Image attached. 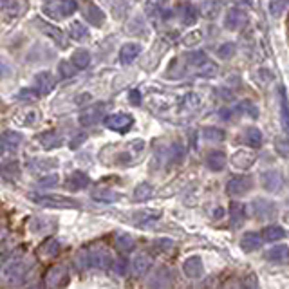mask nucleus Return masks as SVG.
I'll use <instances>...</instances> for the list:
<instances>
[{
  "instance_id": "6e6552de",
  "label": "nucleus",
  "mask_w": 289,
  "mask_h": 289,
  "mask_svg": "<svg viewBox=\"0 0 289 289\" xmlns=\"http://www.w3.org/2000/svg\"><path fill=\"white\" fill-rule=\"evenodd\" d=\"M262 187L266 188L271 194H278V192L284 190V177H282L280 172L277 170H266L262 172Z\"/></svg>"
},
{
  "instance_id": "aec40b11",
  "label": "nucleus",
  "mask_w": 289,
  "mask_h": 289,
  "mask_svg": "<svg viewBox=\"0 0 289 289\" xmlns=\"http://www.w3.org/2000/svg\"><path fill=\"white\" fill-rule=\"evenodd\" d=\"M36 25L40 28V31L44 33V35H47V36H51L55 42H58L62 47H65V36H64V33H62V29H58L56 25H52V24H49V22H42V20H36Z\"/></svg>"
},
{
  "instance_id": "bf43d9fd",
  "label": "nucleus",
  "mask_w": 289,
  "mask_h": 289,
  "mask_svg": "<svg viewBox=\"0 0 289 289\" xmlns=\"http://www.w3.org/2000/svg\"><path fill=\"white\" fill-rule=\"evenodd\" d=\"M6 148H8V147H6V141H4V138H0V155L4 154V152H6Z\"/></svg>"
},
{
  "instance_id": "4be33fe9",
  "label": "nucleus",
  "mask_w": 289,
  "mask_h": 289,
  "mask_svg": "<svg viewBox=\"0 0 289 289\" xmlns=\"http://www.w3.org/2000/svg\"><path fill=\"white\" fill-rule=\"evenodd\" d=\"M262 237L260 233H255V231H248V233H244V237L241 239V248L244 251H248V253H251V251H257L260 250L262 246Z\"/></svg>"
},
{
  "instance_id": "5701e85b",
  "label": "nucleus",
  "mask_w": 289,
  "mask_h": 289,
  "mask_svg": "<svg viewBox=\"0 0 289 289\" xmlns=\"http://www.w3.org/2000/svg\"><path fill=\"white\" fill-rule=\"evenodd\" d=\"M266 258L275 264H285L287 262V246L285 244H275L273 248L266 251Z\"/></svg>"
},
{
  "instance_id": "423d86ee",
  "label": "nucleus",
  "mask_w": 289,
  "mask_h": 289,
  "mask_svg": "<svg viewBox=\"0 0 289 289\" xmlns=\"http://www.w3.org/2000/svg\"><path fill=\"white\" fill-rule=\"evenodd\" d=\"M172 273L168 268L161 266L147 278V289H170Z\"/></svg>"
},
{
  "instance_id": "7c9ffc66",
  "label": "nucleus",
  "mask_w": 289,
  "mask_h": 289,
  "mask_svg": "<svg viewBox=\"0 0 289 289\" xmlns=\"http://www.w3.org/2000/svg\"><path fill=\"white\" fill-rule=\"evenodd\" d=\"M152 194H154V188H152L148 182H141V185H138V187L134 188L132 199H134L136 202H145L152 197Z\"/></svg>"
},
{
  "instance_id": "39448f33",
  "label": "nucleus",
  "mask_w": 289,
  "mask_h": 289,
  "mask_svg": "<svg viewBox=\"0 0 289 289\" xmlns=\"http://www.w3.org/2000/svg\"><path fill=\"white\" fill-rule=\"evenodd\" d=\"M251 188H253V177H250V175H235L226 182V192L231 197H241Z\"/></svg>"
},
{
  "instance_id": "0eeeda50",
  "label": "nucleus",
  "mask_w": 289,
  "mask_h": 289,
  "mask_svg": "<svg viewBox=\"0 0 289 289\" xmlns=\"http://www.w3.org/2000/svg\"><path fill=\"white\" fill-rule=\"evenodd\" d=\"M103 123H105V127L114 132H127L134 125V118L125 114V112H118V114L107 116V118L103 119Z\"/></svg>"
},
{
  "instance_id": "052dcab7",
  "label": "nucleus",
  "mask_w": 289,
  "mask_h": 289,
  "mask_svg": "<svg viewBox=\"0 0 289 289\" xmlns=\"http://www.w3.org/2000/svg\"><path fill=\"white\" fill-rule=\"evenodd\" d=\"M0 244H2V230H0Z\"/></svg>"
},
{
  "instance_id": "a878e982",
  "label": "nucleus",
  "mask_w": 289,
  "mask_h": 289,
  "mask_svg": "<svg viewBox=\"0 0 289 289\" xmlns=\"http://www.w3.org/2000/svg\"><path fill=\"white\" fill-rule=\"evenodd\" d=\"M262 241H268V242H277V241H282L285 237V230L282 226L278 224H271V226H266L264 230L260 233Z\"/></svg>"
},
{
  "instance_id": "603ef678",
  "label": "nucleus",
  "mask_w": 289,
  "mask_h": 289,
  "mask_svg": "<svg viewBox=\"0 0 289 289\" xmlns=\"http://www.w3.org/2000/svg\"><path fill=\"white\" fill-rule=\"evenodd\" d=\"M127 260L125 258H116V260H112V268H114L116 273L119 275H125V271H127Z\"/></svg>"
},
{
  "instance_id": "c9c22d12",
  "label": "nucleus",
  "mask_w": 289,
  "mask_h": 289,
  "mask_svg": "<svg viewBox=\"0 0 289 289\" xmlns=\"http://www.w3.org/2000/svg\"><path fill=\"white\" fill-rule=\"evenodd\" d=\"M221 11V4L217 0H204L201 6V15L206 16V18H214L217 16V13Z\"/></svg>"
},
{
  "instance_id": "5fc2aeb1",
  "label": "nucleus",
  "mask_w": 289,
  "mask_h": 289,
  "mask_svg": "<svg viewBox=\"0 0 289 289\" xmlns=\"http://www.w3.org/2000/svg\"><path fill=\"white\" fill-rule=\"evenodd\" d=\"M154 246H155V248H161L159 251H170L174 244H172L170 241H167V239H159V241L154 242Z\"/></svg>"
},
{
  "instance_id": "2eb2a0df",
  "label": "nucleus",
  "mask_w": 289,
  "mask_h": 289,
  "mask_svg": "<svg viewBox=\"0 0 289 289\" xmlns=\"http://www.w3.org/2000/svg\"><path fill=\"white\" fill-rule=\"evenodd\" d=\"M182 271L188 278H199L204 271V266H202V258L197 255H192V257L185 258L182 262Z\"/></svg>"
},
{
  "instance_id": "f3484780",
  "label": "nucleus",
  "mask_w": 289,
  "mask_h": 289,
  "mask_svg": "<svg viewBox=\"0 0 289 289\" xmlns=\"http://www.w3.org/2000/svg\"><path fill=\"white\" fill-rule=\"evenodd\" d=\"M0 9L9 16H20L28 11V0H0Z\"/></svg>"
},
{
  "instance_id": "1a4fd4ad",
  "label": "nucleus",
  "mask_w": 289,
  "mask_h": 289,
  "mask_svg": "<svg viewBox=\"0 0 289 289\" xmlns=\"http://www.w3.org/2000/svg\"><path fill=\"white\" fill-rule=\"evenodd\" d=\"M246 24H248V15H246V11H242V9L231 8L230 11L226 13V16H224L226 29H230V31H239V29H242Z\"/></svg>"
},
{
  "instance_id": "e433bc0d",
  "label": "nucleus",
  "mask_w": 289,
  "mask_h": 289,
  "mask_svg": "<svg viewBox=\"0 0 289 289\" xmlns=\"http://www.w3.org/2000/svg\"><path fill=\"white\" fill-rule=\"evenodd\" d=\"M74 264L78 270H91L92 262H91V253H89L87 248H84V250H80L78 253H76Z\"/></svg>"
},
{
  "instance_id": "72a5a7b5",
  "label": "nucleus",
  "mask_w": 289,
  "mask_h": 289,
  "mask_svg": "<svg viewBox=\"0 0 289 289\" xmlns=\"http://www.w3.org/2000/svg\"><path fill=\"white\" fill-rule=\"evenodd\" d=\"M197 9H195L194 4H185L181 8V22L185 25H194L195 20H197Z\"/></svg>"
},
{
  "instance_id": "4468645a",
  "label": "nucleus",
  "mask_w": 289,
  "mask_h": 289,
  "mask_svg": "<svg viewBox=\"0 0 289 289\" xmlns=\"http://www.w3.org/2000/svg\"><path fill=\"white\" fill-rule=\"evenodd\" d=\"M56 85V78L49 71H42L35 76V89L36 94H49Z\"/></svg>"
},
{
  "instance_id": "a19ab883",
  "label": "nucleus",
  "mask_w": 289,
  "mask_h": 289,
  "mask_svg": "<svg viewBox=\"0 0 289 289\" xmlns=\"http://www.w3.org/2000/svg\"><path fill=\"white\" fill-rule=\"evenodd\" d=\"M69 36H71L72 40H84L85 36H87V28H85L82 22H72V24L69 25Z\"/></svg>"
},
{
  "instance_id": "f257e3e1",
  "label": "nucleus",
  "mask_w": 289,
  "mask_h": 289,
  "mask_svg": "<svg viewBox=\"0 0 289 289\" xmlns=\"http://www.w3.org/2000/svg\"><path fill=\"white\" fill-rule=\"evenodd\" d=\"M29 270L31 260L24 253H13L0 266V280L9 287H18L25 282Z\"/></svg>"
},
{
  "instance_id": "6e6d98bb",
  "label": "nucleus",
  "mask_w": 289,
  "mask_h": 289,
  "mask_svg": "<svg viewBox=\"0 0 289 289\" xmlns=\"http://www.w3.org/2000/svg\"><path fill=\"white\" fill-rule=\"evenodd\" d=\"M275 147H277V150L280 155H284V157L287 155V143H285V139H277Z\"/></svg>"
},
{
  "instance_id": "f8f14e48",
  "label": "nucleus",
  "mask_w": 289,
  "mask_h": 289,
  "mask_svg": "<svg viewBox=\"0 0 289 289\" xmlns=\"http://www.w3.org/2000/svg\"><path fill=\"white\" fill-rule=\"evenodd\" d=\"M161 219V212L157 210H139L132 215V221L139 228H150V226L157 224V221Z\"/></svg>"
},
{
  "instance_id": "cd10ccee",
  "label": "nucleus",
  "mask_w": 289,
  "mask_h": 289,
  "mask_svg": "<svg viewBox=\"0 0 289 289\" xmlns=\"http://www.w3.org/2000/svg\"><path fill=\"white\" fill-rule=\"evenodd\" d=\"M71 64L74 69H87L91 65V52L85 51V49H78V51L72 52Z\"/></svg>"
},
{
  "instance_id": "13d9d810",
  "label": "nucleus",
  "mask_w": 289,
  "mask_h": 289,
  "mask_svg": "<svg viewBox=\"0 0 289 289\" xmlns=\"http://www.w3.org/2000/svg\"><path fill=\"white\" fill-rule=\"evenodd\" d=\"M18 98H25V99H33V98H36V92H33V91H29V89H24V91L20 92L18 94Z\"/></svg>"
},
{
  "instance_id": "b1692460",
  "label": "nucleus",
  "mask_w": 289,
  "mask_h": 289,
  "mask_svg": "<svg viewBox=\"0 0 289 289\" xmlns=\"http://www.w3.org/2000/svg\"><path fill=\"white\" fill-rule=\"evenodd\" d=\"M65 185H67V188L72 192L84 190V188H87V185H89V175L85 174V172H72V174L69 175Z\"/></svg>"
},
{
  "instance_id": "2f4dec72",
  "label": "nucleus",
  "mask_w": 289,
  "mask_h": 289,
  "mask_svg": "<svg viewBox=\"0 0 289 289\" xmlns=\"http://www.w3.org/2000/svg\"><path fill=\"white\" fill-rule=\"evenodd\" d=\"M92 199L98 202H116L119 199V195L116 192L109 190V188H98V190L92 192Z\"/></svg>"
},
{
  "instance_id": "c03bdc74",
  "label": "nucleus",
  "mask_w": 289,
  "mask_h": 289,
  "mask_svg": "<svg viewBox=\"0 0 289 289\" xmlns=\"http://www.w3.org/2000/svg\"><path fill=\"white\" fill-rule=\"evenodd\" d=\"M60 177L58 174H49V175H44V177L38 179V187L40 188H51L55 187V185H58Z\"/></svg>"
},
{
  "instance_id": "7ed1b4c3",
  "label": "nucleus",
  "mask_w": 289,
  "mask_h": 289,
  "mask_svg": "<svg viewBox=\"0 0 289 289\" xmlns=\"http://www.w3.org/2000/svg\"><path fill=\"white\" fill-rule=\"evenodd\" d=\"M33 201L47 208H80V202L65 195H35Z\"/></svg>"
},
{
  "instance_id": "9d476101",
  "label": "nucleus",
  "mask_w": 289,
  "mask_h": 289,
  "mask_svg": "<svg viewBox=\"0 0 289 289\" xmlns=\"http://www.w3.org/2000/svg\"><path fill=\"white\" fill-rule=\"evenodd\" d=\"M128 266H130L132 273H134L136 277H145L152 268V257L148 253H145V251H139V253H136L134 257H132Z\"/></svg>"
},
{
  "instance_id": "4d7b16f0",
  "label": "nucleus",
  "mask_w": 289,
  "mask_h": 289,
  "mask_svg": "<svg viewBox=\"0 0 289 289\" xmlns=\"http://www.w3.org/2000/svg\"><path fill=\"white\" fill-rule=\"evenodd\" d=\"M87 139V134H80V136H76L74 139H71V148H78L82 143Z\"/></svg>"
},
{
  "instance_id": "f704fd0d",
  "label": "nucleus",
  "mask_w": 289,
  "mask_h": 289,
  "mask_svg": "<svg viewBox=\"0 0 289 289\" xmlns=\"http://www.w3.org/2000/svg\"><path fill=\"white\" fill-rule=\"evenodd\" d=\"M201 136L202 139H206V141H224L226 138V132L222 130V128H217V127H204L201 130Z\"/></svg>"
},
{
  "instance_id": "20e7f679",
  "label": "nucleus",
  "mask_w": 289,
  "mask_h": 289,
  "mask_svg": "<svg viewBox=\"0 0 289 289\" xmlns=\"http://www.w3.org/2000/svg\"><path fill=\"white\" fill-rule=\"evenodd\" d=\"M69 282V268L64 264L52 266L45 275V284L49 289H62Z\"/></svg>"
},
{
  "instance_id": "37998d69",
  "label": "nucleus",
  "mask_w": 289,
  "mask_h": 289,
  "mask_svg": "<svg viewBox=\"0 0 289 289\" xmlns=\"http://www.w3.org/2000/svg\"><path fill=\"white\" fill-rule=\"evenodd\" d=\"M285 8H287V0H271L270 2V13L275 18L284 15Z\"/></svg>"
},
{
  "instance_id": "09e8293b",
  "label": "nucleus",
  "mask_w": 289,
  "mask_h": 289,
  "mask_svg": "<svg viewBox=\"0 0 289 289\" xmlns=\"http://www.w3.org/2000/svg\"><path fill=\"white\" fill-rule=\"evenodd\" d=\"M239 109H241L242 112H246V114H250L251 118H257V107H255L251 101H242L241 105H239Z\"/></svg>"
},
{
  "instance_id": "a211bd4d",
  "label": "nucleus",
  "mask_w": 289,
  "mask_h": 289,
  "mask_svg": "<svg viewBox=\"0 0 289 289\" xmlns=\"http://www.w3.org/2000/svg\"><path fill=\"white\" fill-rule=\"evenodd\" d=\"M38 141L40 145L45 148V150H55V148L62 147V143H64V138L55 130H47V132H42L38 134Z\"/></svg>"
},
{
  "instance_id": "ea45409f",
  "label": "nucleus",
  "mask_w": 289,
  "mask_h": 289,
  "mask_svg": "<svg viewBox=\"0 0 289 289\" xmlns=\"http://www.w3.org/2000/svg\"><path fill=\"white\" fill-rule=\"evenodd\" d=\"M208 62H210V60H208V56H206L204 51H194L188 55V64L194 65V67H197V69H201L202 65H206Z\"/></svg>"
},
{
  "instance_id": "f03ea898",
  "label": "nucleus",
  "mask_w": 289,
  "mask_h": 289,
  "mask_svg": "<svg viewBox=\"0 0 289 289\" xmlns=\"http://www.w3.org/2000/svg\"><path fill=\"white\" fill-rule=\"evenodd\" d=\"M78 9V0H55L44 8L45 15L52 18H67Z\"/></svg>"
},
{
  "instance_id": "864d4df0",
  "label": "nucleus",
  "mask_w": 289,
  "mask_h": 289,
  "mask_svg": "<svg viewBox=\"0 0 289 289\" xmlns=\"http://www.w3.org/2000/svg\"><path fill=\"white\" fill-rule=\"evenodd\" d=\"M128 101L132 103V105H141V92L138 91V89H132L130 92H128Z\"/></svg>"
},
{
  "instance_id": "c756f323",
  "label": "nucleus",
  "mask_w": 289,
  "mask_h": 289,
  "mask_svg": "<svg viewBox=\"0 0 289 289\" xmlns=\"http://www.w3.org/2000/svg\"><path fill=\"white\" fill-rule=\"evenodd\" d=\"M116 246H118V250H121L123 253H128V251H134L136 248V241L132 235L128 233H118L114 239Z\"/></svg>"
},
{
  "instance_id": "8fccbe9b",
  "label": "nucleus",
  "mask_w": 289,
  "mask_h": 289,
  "mask_svg": "<svg viewBox=\"0 0 289 289\" xmlns=\"http://www.w3.org/2000/svg\"><path fill=\"white\" fill-rule=\"evenodd\" d=\"M182 154H185V150H182V147L179 145V143H174L170 148V159L172 161H181L182 159Z\"/></svg>"
},
{
  "instance_id": "49530a36",
  "label": "nucleus",
  "mask_w": 289,
  "mask_h": 289,
  "mask_svg": "<svg viewBox=\"0 0 289 289\" xmlns=\"http://www.w3.org/2000/svg\"><path fill=\"white\" fill-rule=\"evenodd\" d=\"M4 141H6V147H13V148H16L18 147V143L22 141V136L18 134V132H6V136H4Z\"/></svg>"
},
{
  "instance_id": "6ab92c4d",
  "label": "nucleus",
  "mask_w": 289,
  "mask_h": 289,
  "mask_svg": "<svg viewBox=\"0 0 289 289\" xmlns=\"http://www.w3.org/2000/svg\"><path fill=\"white\" fill-rule=\"evenodd\" d=\"M139 55H141V45L136 44V42H128V44L123 45L121 51H119V62H121L123 65H128L132 64Z\"/></svg>"
},
{
  "instance_id": "58836bf2",
  "label": "nucleus",
  "mask_w": 289,
  "mask_h": 289,
  "mask_svg": "<svg viewBox=\"0 0 289 289\" xmlns=\"http://www.w3.org/2000/svg\"><path fill=\"white\" fill-rule=\"evenodd\" d=\"M181 105H182V109H185V111H188V112L197 111L199 105H201V98H199L195 92H188V94L182 98Z\"/></svg>"
},
{
  "instance_id": "dca6fc26",
  "label": "nucleus",
  "mask_w": 289,
  "mask_h": 289,
  "mask_svg": "<svg viewBox=\"0 0 289 289\" xmlns=\"http://www.w3.org/2000/svg\"><path fill=\"white\" fill-rule=\"evenodd\" d=\"M84 16L89 24L94 25V28H101L105 24V13L101 11V8H98L92 2H87L84 8Z\"/></svg>"
},
{
  "instance_id": "a18cd8bd",
  "label": "nucleus",
  "mask_w": 289,
  "mask_h": 289,
  "mask_svg": "<svg viewBox=\"0 0 289 289\" xmlns=\"http://www.w3.org/2000/svg\"><path fill=\"white\" fill-rule=\"evenodd\" d=\"M58 72H60V76H62V78H71V76L76 74V69L72 67L71 62H60Z\"/></svg>"
},
{
  "instance_id": "393cba45",
  "label": "nucleus",
  "mask_w": 289,
  "mask_h": 289,
  "mask_svg": "<svg viewBox=\"0 0 289 289\" xmlns=\"http://www.w3.org/2000/svg\"><path fill=\"white\" fill-rule=\"evenodd\" d=\"M246 221V204L242 202H231L230 204V222L233 228H239Z\"/></svg>"
},
{
  "instance_id": "9b49d317",
  "label": "nucleus",
  "mask_w": 289,
  "mask_h": 289,
  "mask_svg": "<svg viewBox=\"0 0 289 289\" xmlns=\"http://www.w3.org/2000/svg\"><path fill=\"white\" fill-rule=\"evenodd\" d=\"M91 253V262H92V268H99V270H107L112 266V255L109 253L107 248H91L89 250Z\"/></svg>"
},
{
  "instance_id": "bb28decb",
  "label": "nucleus",
  "mask_w": 289,
  "mask_h": 289,
  "mask_svg": "<svg viewBox=\"0 0 289 289\" xmlns=\"http://www.w3.org/2000/svg\"><path fill=\"white\" fill-rule=\"evenodd\" d=\"M253 212L257 217L266 219V217H271V215L275 214V206H273V202L266 201V199H255Z\"/></svg>"
},
{
  "instance_id": "ddd939ff",
  "label": "nucleus",
  "mask_w": 289,
  "mask_h": 289,
  "mask_svg": "<svg viewBox=\"0 0 289 289\" xmlns=\"http://www.w3.org/2000/svg\"><path fill=\"white\" fill-rule=\"evenodd\" d=\"M103 111H105V105H103V103H98V105L87 107L84 112H82V114H80V123H82L84 127H91V125H96V123L101 121Z\"/></svg>"
},
{
  "instance_id": "412c9836",
  "label": "nucleus",
  "mask_w": 289,
  "mask_h": 289,
  "mask_svg": "<svg viewBox=\"0 0 289 289\" xmlns=\"http://www.w3.org/2000/svg\"><path fill=\"white\" fill-rule=\"evenodd\" d=\"M226 165H228V159H226V154L222 150H214L206 155V167L210 168L212 172L224 170Z\"/></svg>"
},
{
  "instance_id": "3c124183",
  "label": "nucleus",
  "mask_w": 289,
  "mask_h": 289,
  "mask_svg": "<svg viewBox=\"0 0 289 289\" xmlns=\"http://www.w3.org/2000/svg\"><path fill=\"white\" fill-rule=\"evenodd\" d=\"M280 96H282V127H284V130H287V103H285L284 89L280 91Z\"/></svg>"
},
{
  "instance_id": "4c0bfd02",
  "label": "nucleus",
  "mask_w": 289,
  "mask_h": 289,
  "mask_svg": "<svg viewBox=\"0 0 289 289\" xmlns=\"http://www.w3.org/2000/svg\"><path fill=\"white\" fill-rule=\"evenodd\" d=\"M253 161H255V155L246 154V152H237V154L233 155V159H231V163L239 168H250L251 165H253Z\"/></svg>"
},
{
  "instance_id": "de8ad7c7",
  "label": "nucleus",
  "mask_w": 289,
  "mask_h": 289,
  "mask_svg": "<svg viewBox=\"0 0 289 289\" xmlns=\"http://www.w3.org/2000/svg\"><path fill=\"white\" fill-rule=\"evenodd\" d=\"M242 289H258V280L257 277H255V273L246 275V277L242 278Z\"/></svg>"
},
{
  "instance_id": "473e14b6",
  "label": "nucleus",
  "mask_w": 289,
  "mask_h": 289,
  "mask_svg": "<svg viewBox=\"0 0 289 289\" xmlns=\"http://www.w3.org/2000/svg\"><path fill=\"white\" fill-rule=\"evenodd\" d=\"M58 250H60V242L56 241L55 237L45 239L44 244L40 246V253H42V257H55V255H58Z\"/></svg>"
},
{
  "instance_id": "c85d7f7f",
  "label": "nucleus",
  "mask_w": 289,
  "mask_h": 289,
  "mask_svg": "<svg viewBox=\"0 0 289 289\" xmlns=\"http://www.w3.org/2000/svg\"><path fill=\"white\" fill-rule=\"evenodd\" d=\"M244 143L250 148H260V145H262V132H260V128H257V127L246 128V132H244Z\"/></svg>"
},
{
  "instance_id": "79ce46f5",
  "label": "nucleus",
  "mask_w": 289,
  "mask_h": 289,
  "mask_svg": "<svg viewBox=\"0 0 289 289\" xmlns=\"http://www.w3.org/2000/svg\"><path fill=\"white\" fill-rule=\"evenodd\" d=\"M237 52V45L233 44V42H226V44H222L221 47L217 49V56L222 60H228L231 58V56Z\"/></svg>"
}]
</instances>
